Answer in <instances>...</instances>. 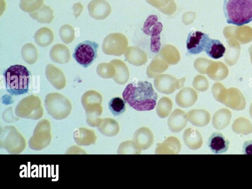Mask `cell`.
Wrapping results in <instances>:
<instances>
[{"instance_id": "obj_1", "label": "cell", "mask_w": 252, "mask_h": 189, "mask_svg": "<svg viewBox=\"0 0 252 189\" xmlns=\"http://www.w3.org/2000/svg\"><path fill=\"white\" fill-rule=\"evenodd\" d=\"M123 97L137 111H150L155 107L158 97L152 85L148 81H134L123 92Z\"/></svg>"}, {"instance_id": "obj_2", "label": "cell", "mask_w": 252, "mask_h": 189, "mask_svg": "<svg viewBox=\"0 0 252 189\" xmlns=\"http://www.w3.org/2000/svg\"><path fill=\"white\" fill-rule=\"evenodd\" d=\"M226 22L240 26L252 21V0H223Z\"/></svg>"}, {"instance_id": "obj_3", "label": "cell", "mask_w": 252, "mask_h": 189, "mask_svg": "<svg viewBox=\"0 0 252 189\" xmlns=\"http://www.w3.org/2000/svg\"><path fill=\"white\" fill-rule=\"evenodd\" d=\"M6 91L11 95H19L29 91L31 73L24 65H11L3 72Z\"/></svg>"}, {"instance_id": "obj_4", "label": "cell", "mask_w": 252, "mask_h": 189, "mask_svg": "<svg viewBox=\"0 0 252 189\" xmlns=\"http://www.w3.org/2000/svg\"><path fill=\"white\" fill-rule=\"evenodd\" d=\"M99 45L91 40H85L77 44L75 47L73 57L82 66L87 68L97 57Z\"/></svg>"}, {"instance_id": "obj_5", "label": "cell", "mask_w": 252, "mask_h": 189, "mask_svg": "<svg viewBox=\"0 0 252 189\" xmlns=\"http://www.w3.org/2000/svg\"><path fill=\"white\" fill-rule=\"evenodd\" d=\"M210 39L208 34L199 31H192L188 35L186 47L188 52L197 55L204 51Z\"/></svg>"}, {"instance_id": "obj_6", "label": "cell", "mask_w": 252, "mask_h": 189, "mask_svg": "<svg viewBox=\"0 0 252 189\" xmlns=\"http://www.w3.org/2000/svg\"><path fill=\"white\" fill-rule=\"evenodd\" d=\"M133 141L138 148L141 150H145L153 145L154 135L149 128L142 127L135 131Z\"/></svg>"}, {"instance_id": "obj_7", "label": "cell", "mask_w": 252, "mask_h": 189, "mask_svg": "<svg viewBox=\"0 0 252 189\" xmlns=\"http://www.w3.org/2000/svg\"><path fill=\"white\" fill-rule=\"evenodd\" d=\"M229 141L220 132H214L209 138L208 146L215 154L225 153L228 149Z\"/></svg>"}, {"instance_id": "obj_8", "label": "cell", "mask_w": 252, "mask_h": 189, "mask_svg": "<svg viewBox=\"0 0 252 189\" xmlns=\"http://www.w3.org/2000/svg\"><path fill=\"white\" fill-rule=\"evenodd\" d=\"M187 123V114L179 109L174 110L168 119L169 128L174 133L181 132L186 127Z\"/></svg>"}, {"instance_id": "obj_9", "label": "cell", "mask_w": 252, "mask_h": 189, "mask_svg": "<svg viewBox=\"0 0 252 189\" xmlns=\"http://www.w3.org/2000/svg\"><path fill=\"white\" fill-rule=\"evenodd\" d=\"M181 149L180 141L173 136L169 137L162 143H158L155 150L156 154H177Z\"/></svg>"}, {"instance_id": "obj_10", "label": "cell", "mask_w": 252, "mask_h": 189, "mask_svg": "<svg viewBox=\"0 0 252 189\" xmlns=\"http://www.w3.org/2000/svg\"><path fill=\"white\" fill-rule=\"evenodd\" d=\"M183 140L186 145L193 150L200 148L202 144V138L200 133L192 128H189L185 130Z\"/></svg>"}, {"instance_id": "obj_11", "label": "cell", "mask_w": 252, "mask_h": 189, "mask_svg": "<svg viewBox=\"0 0 252 189\" xmlns=\"http://www.w3.org/2000/svg\"><path fill=\"white\" fill-rule=\"evenodd\" d=\"M186 114L188 120L196 126H204L210 121L209 114L204 110L192 109Z\"/></svg>"}, {"instance_id": "obj_12", "label": "cell", "mask_w": 252, "mask_h": 189, "mask_svg": "<svg viewBox=\"0 0 252 189\" xmlns=\"http://www.w3.org/2000/svg\"><path fill=\"white\" fill-rule=\"evenodd\" d=\"M196 93L191 89L185 88L176 96V102L180 107L188 108L194 104L196 100Z\"/></svg>"}, {"instance_id": "obj_13", "label": "cell", "mask_w": 252, "mask_h": 189, "mask_svg": "<svg viewBox=\"0 0 252 189\" xmlns=\"http://www.w3.org/2000/svg\"><path fill=\"white\" fill-rule=\"evenodd\" d=\"M225 50V47L220 41L218 39L210 38L204 51L210 58L219 59L223 57Z\"/></svg>"}, {"instance_id": "obj_14", "label": "cell", "mask_w": 252, "mask_h": 189, "mask_svg": "<svg viewBox=\"0 0 252 189\" xmlns=\"http://www.w3.org/2000/svg\"><path fill=\"white\" fill-rule=\"evenodd\" d=\"M88 8L90 15L96 19L108 14L110 11L109 4L104 0H93L89 3Z\"/></svg>"}, {"instance_id": "obj_15", "label": "cell", "mask_w": 252, "mask_h": 189, "mask_svg": "<svg viewBox=\"0 0 252 189\" xmlns=\"http://www.w3.org/2000/svg\"><path fill=\"white\" fill-rule=\"evenodd\" d=\"M155 87L161 93L171 94L175 89V80L170 77H161L155 80Z\"/></svg>"}, {"instance_id": "obj_16", "label": "cell", "mask_w": 252, "mask_h": 189, "mask_svg": "<svg viewBox=\"0 0 252 189\" xmlns=\"http://www.w3.org/2000/svg\"><path fill=\"white\" fill-rule=\"evenodd\" d=\"M172 108V101L168 98L163 97L158 102L156 106V112L159 117L165 118L170 114Z\"/></svg>"}, {"instance_id": "obj_17", "label": "cell", "mask_w": 252, "mask_h": 189, "mask_svg": "<svg viewBox=\"0 0 252 189\" xmlns=\"http://www.w3.org/2000/svg\"><path fill=\"white\" fill-rule=\"evenodd\" d=\"M108 107L114 116H118L126 111L125 100L119 97H113L108 103Z\"/></svg>"}, {"instance_id": "obj_18", "label": "cell", "mask_w": 252, "mask_h": 189, "mask_svg": "<svg viewBox=\"0 0 252 189\" xmlns=\"http://www.w3.org/2000/svg\"><path fill=\"white\" fill-rule=\"evenodd\" d=\"M102 132L107 136L116 135L119 131V126L118 123L114 120L108 119L104 121L102 126Z\"/></svg>"}, {"instance_id": "obj_19", "label": "cell", "mask_w": 252, "mask_h": 189, "mask_svg": "<svg viewBox=\"0 0 252 189\" xmlns=\"http://www.w3.org/2000/svg\"><path fill=\"white\" fill-rule=\"evenodd\" d=\"M141 150L137 147L133 141L122 142L118 150L119 154H139Z\"/></svg>"}, {"instance_id": "obj_20", "label": "cell", "mask_w": 252, "mask_h": 189, "mask_svg": "<svg viewBox=\"0 0 252 189\" xmlns=\"http://www.w3.org/2000/svg\"><path fill=\"white\" fill-rule=\"evenodd\" d=\"M43 0H21L20 7L23 11L30 12L39 8Z\"/></svg>"}, {"instance_id": "obj_21", "label": "cell", "mask_w": 252, "mask_h": 189, "mask_svg": "<svg viewBox=\"0 0 252 189\" xmlns=\"http://www.w3.org/2000/svg\"><path fill=\"white\" fill-rule=\"evenodd\" d=\"M31 17L38 19L39 18L53 19V10L50 7L43 4L42 7L38 9V10L30 14Z\"/></svg>"}, {"instance_id": "obj_22", "label": "cell", "mask_w": 252, "mask_h": 189, "mask_svg": "<svg viewBox=\"0 0 252 189\" xmlns=\"http://www.w3.org/2000/svg\"><path fill=\"white\" fill-rule=\"evenodd\" d=\"M147 1L157 7L167 6L168 7H173L172 0H147Z\"/></svg>"}, {"instance_id": "obj_23", "label": "cell", "mask_w": 252, "mask_h": 189, "mask_svg": "<svg viewBox=\"0 0 252 189\" xmlns=\"http://www.w3.org/2000/svg\"><path fill=\"white\" fill-rule=\"evenodd\" d=\"M242 153L244 155H252V140H247L244 143Z\"/></svg>"}]
</instances>
